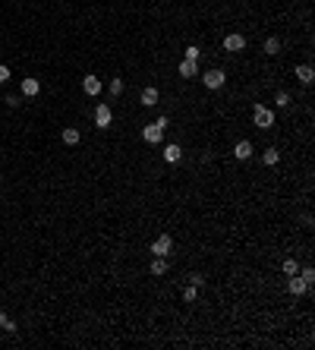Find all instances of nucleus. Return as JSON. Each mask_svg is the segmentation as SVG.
<instances>
[{
  "label": "nucleus",
  "mask_w": 315,
  "mask_h": 350,
  "mask_svg": "<svg viewBox=\"0 0 315 350\" xmlns=\"http://www.w3.org/2000/svg\"><path fill=\"white\" fill-rule=\"evenodd\" d=\"M262 51L268 54V57H274V54H281V38H268V41L262 44Z\"/></svg>",
  "instance_id": "nucleus-18"
},
{
  "label": "nucleus",
  "mask_w": 315,
  "mask_h": 350,
  "mask_svg": "<svg viewBox=\"0 0 315 350\" xmlns=\"http://www.w3.org/2000/svg\"><path fill=\"white\" fill-rule=\"evenodd\" d=\"M107 91H110V95H123V79L114 76V79H110V85H107Z\"/></svg>",
  "instance_id": "nucleus-20"
},
{
  "label": "nucleus",
  "mask_w": 315,
  "mask_h": 350,
  "mask_svg": "<svg viewBox=\"0 0 315 350\" xmlns=\"http://www.w3.org/2000/svg\"><path fill=\"white\" fill-rule=\"evenodd\" d=\"M4 101H7V107H19V95H13V91H10Z\"/></svg>",
  "instance_id": "nucleus-26"
},
{
  "label": "nucleus",
  "mask_w": 315,
  "mask_h": 350,
  "mask_svg": "<svg viewBox=\"0 0 315 350\" xmlns=\"http://www.w3.org/2000/svg\"><path fill=\"white\" fill-rule=\"evenodd\" d=\"M60 139H63L66 145H79V139H82V136H79V130H76V126H66V130L60 133Z\"/></svg>",
  "instance_id": "nucleus-15"
},
{
  "label": "nucleus",
  "mask_w": 315,
  "mask_h": 350,
  "mask_svg": "<svg viewBox=\"0 0 315 350\" xmlns=\"http://www.w3.org/2000/svg\"><path fill=\"white\" fill-rule=\"evenodd\" d=\"M4 331H7V335H16V331H19V325H16L13 319H7V322H4Z\"/></svg>",
  "instance_id": "nucleus-25"
},
{
  "label": "nucleus",
  "mask_w": 315,
  "mask_h": 350,
  "mask_svg": "<svg viewBox=\"0 0 315 350\" xmlns=\"http://www.w3.org/2000/svg\"><path fill=\"white\" fill-rule=\"evenodd\" d=\"M177 73L183 79H196L199 76V60H183L180 66H177Z\"/></svg>",
  "instance_id": "nucleus-10"
},
{
  "label": "nucleus",
  "mask_w": 315,
  "mask_h": 350,
  "mask_svg": "<svg viewBox=\"0 0 315 350\" xmlns=\"http://www.w3.org/2000/svg\"><path fill=\"white\" fill-rule=\"evenodd\" d=\"M274 107H290V91H277V95H274Z\"/></svg>",
  "instance_id": "nucleus-19"
},
{
  "label": "nucleus",
  "mask_w": 315,
  "mask_h": 350,
  "mask_svg": "<svg viewBox=\"0 0 315 350\" xmlns=\"http://www.w3.org/2000/svg\"><path fill=\"white\" fill-rule=\"evenodd\" d=\"M189 284H192V287H202V284H205V278H202V274H192Z\"/></svg>",
  "instance_id": "nucleus-28"
},
{
  "label": "nucleus",
  "mask_w": 315,
  "mask_h": 350,
  "mask_svg": "<svg viewBox=\"0 0 315 350\" xmlns=\"http://www.w3.org/2000/svg\"><path fill=\"white\" fill-rule=\"evenodd\" d=\"M155 123H161V126H164V130H167V126H171V117H167V114H161V117H158Z\"/></svg>",
  "instance_id": "nucleus-29"
},
{
  "label": "nucleus",
  "mask_w": 315,
  "mask_h": 350,
  "mask_svg": "<svg viewBox=\"0 0 315 350\" xmlns=\"http://www.w3.org/2000/svg\"><path fill=\"white\" fill-rule=\"evenodd\" d=\"M110 123H114V110H110V104L107 101L95 104V126H98V130H107Z\"/></svg>",
  "instance_id": "nucleus-2"
},
{
  "label": "nucleus",
  "mask_w": 315,
  "mask_h": 350,
  "mask_svg": "<svg viewBox=\"0 0 315 350\" xmlns=\"http://www.w3.org/2000/svg\"><path fill=\"white\" fill-rule=\"evenodd\" d=\"M243 48H246V38H243V35H236V32H230L227 38H224V51H230V54H239V51H243Z\"/></svg>",
  "instance_id": "nucleus-7"
},
{
  "label": "nucleus",
  "mask_w": 315,
  "mask_h": 350,
  "mask_svg": "<svg viewBox=\"0 0 315 350\" xmlns=\"http://www.w3.org/2000/svg\"><path fill=\"white\" fill-rule=\"evenodd\" d=\"M142 139H145L148 145H161V142H164V126H161V123H145Z\"/></svg>",
  "instance_id": "nucleus-4"
},
{
  "label": "nucleus",
  "mask_w": 315,
  "mask_h": 350,
  "mask_svg": "<svg viewBox=\"0 0 315 350\" xmlns=\"http://www.w3.org/2000/svg\"><path fill=\"white\" fill-rule=\"evenodd\" d=\"M274 120H277L274 107H268V104H255V107H252V123L258 126V130H271Z\"/></svg>",
  "instance_id": "nucleus-1"
},
{
  "label": "nucleus",
  "mask_w": 315,
  "mask_h": 350,
  "mask_svg": "<svg viewBox=\"0 0 315 350\" xmlns=\"http://www.w3.org/2000/svg\"><path fill=\"white\" fill-rule=\"evenodd\" d=\"M148 271H152V274H167V259L155 255V259H152V265H148Z\"/></svg>",
  "instance_id": "nucleus-17"
},
{
  "label": "nucleus",
  "mask_w": 315,
  "mask_h": 350,
  "mask_svg": "<svg viewBox=\"0 0 315 350\" xmlns=\"http://www.w3.org/2000/svg\"><path fill=\"white\" fill-rule=\"evenodd\" d=\"M287 290L293 293V297H303V293L309 290V284L300 278V274H290V278H287Z\"/></svg>",
  "instance_id": "nucleus-8"
},
{
  "label": "nucleus",
  "mask_w": 315,
  "mask_h": 350,
  "mask_svg": "<svg viewBox=\"0 0 315 350\" xmlns=\"http://www.w3.org/2000/svg\"><path fill=\"white\" fill-rule=\"evenodd\" d=\"M296 274H300V278H303V281H306V284L312 287V281H315V268H309V265H306V268H300Z\"/></svg>",
  "instance_id": "nucleus-21"
},
{
  "label": "nucleus",
  "mask_w": 315,
  "mask_h": 350,
  "mask_svg": "<svg viewBox=\"0 0 315 350\" xmlns=\"http://www.w3.org/2000/svg\"><path fill=\"white\" fill-rule=\"evenodd\" d=\"M199 54H202V51H199L196 44H189V48H186V57H183V60H199Z\"/></svg>",
  "instance_id": "nucleus-24"
},
{
  "label": "nucleus",
  "mask_w": 315,
  "mask_h": 350,
  "mask_svg": "<svg viewBox=\"0 0 315 350\" xmlns=\"http://www.w3.org/2000/svg\"><path fill=\"white\" fill-rule=\"evenodd\" d=\"M202 82H205V88H224L227 82V73L224 69H208V73H199Z\"/></svg>",
  "instance_id": "nucleus-3"
},
{
  "label": "nucleus",
  "mask_w": 315,
  "mask_h": 350,
  "mask_svg": "<svg viewBox=\"0 0 315 350\" xmlns=\"http://www.w3.org/2000/svg\"><path fill=\"white\" fill-rule=\"evenodd\" d=\"M196 290H199V287H192V284L183 290V303H196Z\"/></svg>",
  "instance_id": "nucleus-23"
},
{
  "label": "nucleus",
  "mask_w": 315,
  "mask_h": 350,
  "mask_svg": "<svg viewBox=\"0 0 315 350\" xmlns=\"http://www.w3.org/2000/svg\"><path fill=\"white\" fill-rule=\"evenodd\" d=\"M300 271V265H296V259H284V274L290 278V274H296Z\"/></svg>",
  "instance_id": "nucleus-22"
},
{
  "label": "nucleus",
  "mask_w": 315,
  "mask_h": 350,
  "mask_svg": "<svg viewBox=\"0 0 315 350\" xmlns=\"http://www.w3.org/2000/svg\"><path fill=\"white\" fill-rule=\"evenodd\" d=\"M4 322H7V312H4V309H0V328H4Z\"/></svg>",
  "instance_id": "nucleus-30"
},
{
  "label": "nucleus",
  "mask_w": 315,
  "mask_h": 350,
  "mask_svg": "<svg viewBox=\"0 0 315 350\" xmlns=\"http://www.w3.org/2000/svg\"><path fill=\"white\" fill-rule=\"evenodd\" d=\"M252 155H255V145H252L249 139H239V142L233 145V158H236V161H249Z\"/></svg>",
  "instance_id": "nucleus-6"
},
{
  "label": "nucleus",
  "mask_w": 315,
  "mask_h": 350,
  "mask_svg": "<svg viewBox=\"0 0 315 350\" xmlns=\"http://www.w3.org/2000/svg\"><path fill=\"white\" fill-rule=\"evenodd\" d=\"M161 158L167 161V164H180V158H183V149L177 142H171V145H164V152H161Z\"/></svg>",
  "instance_id": "nucleus-9"
},
{
  "label": "nucleus",
  "mask_w": 315,
  "mask_h": 350,
  "mask_svg": "<svg viewBox=\"0 0 315 350\" xmlns=\"http://www.w3.org/2000/svg\"><path fill=\"white\" fill-rule=\"evenodd\" d=\"M277 161H281V152H277V149H271V145H268V149L262 152V164H268V168H274Z\"/></svg>",
  "instance_id": "nucleus-16"
},
{
  "label": "nucleus",
  "mask_w": 315,
  "mask_h": 350,
  "mask_svg": "<svg viewBox=\"0 0 315 350\" xmlns=\"http://www.w3.org/2000/svg\"><path fill=\"white\" fill-rule=\"evenodd\" d=\"M4 82H10V66L0 63V85H4Z\"/></svg>",
  "instance_id": "nucleus-27"
},
{
  "label": "nucleus",
  "mask_w": 315,
  "mask_h": 350,
  "mask_svg": "<svg viewBox=\"0 0 315 350\" xmlns=\"http://www.w3.org/2000/svg\"><path fill=\"white\" fill-rule=\"evenodd\" d=\"M293 76H296V79H300L303 85H312V79H315V69H312L309 63H300V66H296V69H293Z\"/></svg>",
  "instance_id": "nucleus-12"
},
{
  "label": "nucleus",
  "mask_w": 315,
  "mask_h": 350,
  "mask_svg": "<svg viewBox=\"0 0 315 350\" xmlns=\"http://www.w3.org/2000/svg\"><path fill=\"white\" fill-rule=\"evenodd\" d=\"M82 88H85V95H91V98H98L104 85H101V79H98V76H85V79H82Z\"/></svg>",
  "instance_id": "nucleus-11"
},
{
  "label": "nucleus",
  "mask_w": 315,
  "mask_h": 350,
  "mask_svg": "<svg viewBox=\"0 0 315 350\" xmlns=\"http://www.w3.org/2000/svg\"><path fill=\"white\" fill-rule=\"evenodd\" d=\"M139 101H142V107H155V104H158V88H155V85H145L142 95H139Z\"/></svg>",
  "instance_id": "nucleus-14"
},
{
  "label": "nucleus",
  "mask_w": 315,
  "mask_h": 350,
  "mask_svg": "<svg viewBox=\"0 0 315 350\" xmlns=\"http://www.w3.org/2000/svg\"><path fill=\"white\" fill-rule=\"evenodd\" d=\"M171 249H174V240H171V234H161L158 240L152 243V255H161V259H167V255H171Z\"/></svg>",
  "instance_id": "nucleus-5"
},
{
  "label": "nucleus",
  "mask_w": 315,
  "mask_h": 350,
  "mask_svg": "<svg viewBox=\"0 0 315 350\" xmlns=\"http://www.w3.org/2000/svg\"><path fill=\"white\" fill-rule=\"evenodd\" d=\"M19 88H22V95H26V98H35V95H38V91H41V82L35 79V76H26Z\"/></svg>",
  "instance_id": "nucleus-13"
}]
</instances>
